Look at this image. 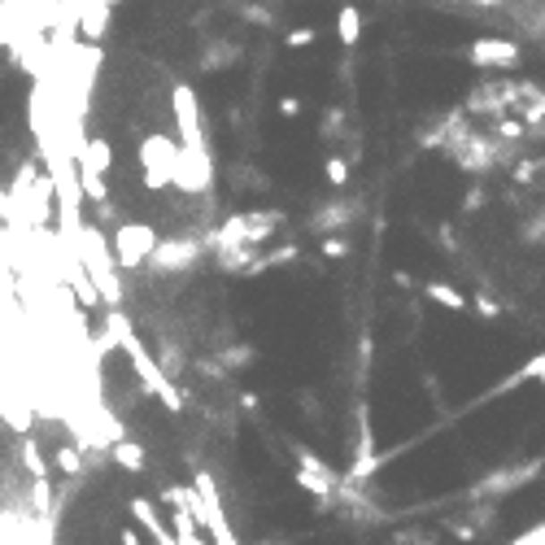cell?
I'll return each instance as SVG.
<instances>
[{
  "instance_id": "1",
  "label": "cell",
  "mask_w": 545,
  "mask_h": 545,
  "mask_svg": "<svg viewBox=\"0 0 545 545\" xmlns=\"http://www.w3.org/2000/svg\"><path fill=\"white\" fill-rule=\"evenodd\" d=\"M437 140L472 179L445 223L449 271L484 314L545 341V92L472 97Z\"/></svg>"
},
{
  "instance_id": "2",
  "label": "cell",
  "mask_w": 545,
  "mask_h": 545,
  "mask_svg": "<svg viewBox=\"0 0 545 545\" xmlns=\"http://www.w3.org/2000/svg\"><path fill=\"white\" fill-rule=\"evenodd\" d=\"M484 9H498L507 22L524 27V31L545 35V0H476Z\"/></svg>"
},
{
  "instance_id": "3",
  "label": "cell",
  "mask_w": 545,
  "mask_h": 545,
  "mask_svg": "<svg viewBox=\"0 0 545 545\" xmlns=\"http://www.w3.org/2000/svg\"><path fill=\"white\" fill-rule=\"evenodd\" d=\"M18 458H22V467L31 472V480H48V463H44L35 437H22V441H18Z\"/></svg>"
},
{
  "instance_id": "4",
  "label": "cell",
  "mask_w": 545,
  "mask_h": 545,
  "mask_svg": "<svg viewBox=\"0 0 545 545\" xmlns=\"http://www.w3.org/2000/svg\"><path fill=\"white\" fill-rule=\"evenodd\" d=\"M118 545H144V537H140L136 528H132V524H127V528H123V532H118Z\"/></svg>"
}]
</instances>
